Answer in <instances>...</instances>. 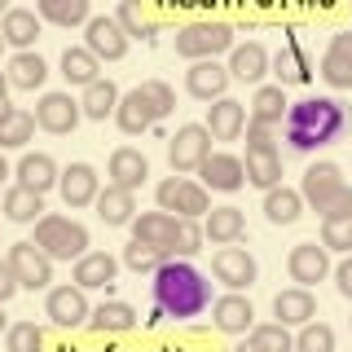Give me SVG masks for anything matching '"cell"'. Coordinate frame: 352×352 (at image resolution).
Instances as JSON below:
<instances>
[{"label": "cell", "instance_id": "1", "mask_svg": "<svg viewBox=\"0 0 352 352\" xmlns=\"http://www.w3.org/2000/svg\"><path fill=\"white\" fill-rule=\"evenodd\" d=\"M348 124H352V110L339 97H304V102H291V110H286L282 137L295 154H313L344 137Z\"/></svg>", "mask_w": 352, "mask_h": 352}, {"label": "cell", "instance_id": "2", "mask_svg": "<svg viewBox=\"0 0 352 352\" xmlns=\"http://www.w3.org/2000/svg\"><path fill=\"white\" fill-rule=\"evenodd\" d=\"M154 286V308H163V317H198L212 308V282L194 269L185 256H168L159 269L150 273Z\"/></svg>", "mask_w": 352, "mask_h": 352}, {"label": "cell", "instance_id": "3", "mask_svg": "<svg viewBox=\"0 0 352 352\" xmlns=\"http://www.w3.org/2000/svg\"><path fill=\"white\" fill-rule=\"evenodd\" d=\"M36 247L44 251L49 260H80L88 256V229L71 216H58V212H44L36 220Z\"/></svg>", "mask_w": 352, "mask_h": 352}, {"label": "cell", "instance_id": "4", "mask_svg": "<svg viewBox=\"0 0 352 352\" xmlns=\"http://www.w3.org/2000/svg\"><path fill=\"white\" fill-rule=\"evenodd\" d=\"M159 212L168 216H190V220H203L212 212V194H207L203 181H190V176H168V181H159Z\"/></svg>", "mask_w": 352, "mask_h": 352}, {"label": "cell", "instance_id": "5", "mask_svg": "<svg viewBox=\"0 0 352 352\" xmlns=\"http://www.w3.org/2000/svg\"><path fill=\"white\" fill-rule=\"evenodd\" d=\"M234 49V31L225 22H190L185 31H176V53L190 62L203 58H220V53Z\"/></svg>", "mask_w": 352, "mask_h": 352}, {"label": "cell", "instance_id": "6", "mask_svg": "<svg viewBox=\"0 0 352 352\" xmlns=\"http://www.w3.org/2000/svg\"><path fill=\"white\" fill-rule=\"evenodd\" d=\"M212 132L207 124H181L176 128V137L168 141V163L172 172H198L207 163V154H212Z\"/></svg>", "mask_w": 352, "mask_h": 352}, {"label": "cell", "instance_id": "7", "mask_svg": "<svg viewBox=\"0 0 352 352\" xmlns=\"http://www.w3.org/2000/svg\"><path fill=\"white\" fill-rule=\"evenodd\" d=\"M5 260H9V269H14L22 291H49L53 286V260L44 256L36 242H14L5 251Z\"/></svg>", "mask_w": 352, "mask_h": 352}, {"label": "cell", "instance_id": "8", "mask_svg": "<svg viewBox=\"0 0 352 352\" xmlns=\"http://www.w3.org/2000/svg\"><path fill=\"white\" fill-rule=\"evenodd\" d=\"M44 317H49L53 326L62 330H75V326H88V317H93V304H88V291L84 286H49V295H44Z\"/></svg>", "mask_w": 352, "mask_h": 352}, {"label": "cell", "instance_id": "9", "mask_svg": "<svg viewBox=\"0 0 352 352\" xmlns=\"http://www.w3.org/2000/svg\"><path fill=\"white\" fill-rule=\"evenodd\" d=\"M212 273H216V282H225L229 291H251L256 286V278H260V264H256V256H251L247 247H220L216 256H212Z\"/></svg>", "mask_w": 352, "mask_h": 352}, {"label": "cell", "instance_id": "10", "mask_svg": "<svg viewBox=\"0 0 352 352\" xmlns=\"http://www.w3.org/2000/svg\"><path fill=\"white\" fill-rule=\"evenodd\" d=\"M84 49L93 53L97 62H119L128 53V31L119 27V18H88L84 27Z\"/></svg>", "mask_w": 352, "mask_h": 352}, {"label": "cell", "instance_id": "11", "mask_svg": "<svg viewBox=\"0 0 352 352\" xmlns=\"http://www.w3.org/2000/svg\"><path fill=\"white\" fill-rule=\"evenodd\" d=\"M84 119V106L75 102L71 93H44L40 106H36V124L44 132H53V137H66V132H75Z\"/></svg>", "mask_w": 352, "mask_h": 352}, {"label": "cell", "instance_id": "12", "mask_svg": "<svg viewBox=\"0 0 352 352\" xmlns=\"http://www.w3.org/2000/svg\"><path fill=\"white\" fill-rule=\"evenodd\" d=\"M344 172H339V163H330V159H322V163H313V168L304 172V181H300V194H304V203L313 207L317 216L326 212V203L335 198L339 190H344Z\"/></svg>", "mask_w": 352, "mask_h": 352}, {"label": "cell", "instance_id": "13", "mask_svg": "<svg viewBox=\"0 0 352 352\" xmlns=\"http://www.w3.org/2000/svg\"><path fill=\"white\" fill-rule=\"evenodd\" d=\"M198 181H203L207 190H216V194H234V190L247 185V163H242L238 154L212 150V154H207V163L198 168Z\"/></svg>", "mask_w": 352, "mask_h": 352}, {"label": "cell", "instance_id": "14", "mask_svg": "<svg viewBox=\"0 0 352 352\" xmlns=\"http://www.w3.org/2000/svg\"><path fill=\"white\" fill-rule=\"evenodd\" d=\"M286 269H291L295 286H308V291H313L317 282L330 278V251L317 247V242H300V247H291V256H286Z\"/></svg>", "mask_w": 352, "mask_h": 352}, {"label": "cell", "instance_id": "15", "mask_svg": "<svg viewBox=\"0 0 352 352\" xmlns=\"http://www.w3.org/2000/svg\"><path fill=\"white\" fill-rule=\"evenodd\" d=\"M229 66H220L216 58H203V62H190V71H185V93L198 97V102H220L229 88Z\"/></svg>", "mask_w": 352, "mask_h": 352}, {"label": "cell", "instance_id": "16", "mask_svg": "<svg viewBox=\"0 0 352 352\" xmlns=\"http://www.w3.org/2000/svg\"><path fill=\"white\" fill-rule=\"evenodd\" d=\"M58 194L66 207H93L97 194H102V176H97L93 163H71V168H62Z\"/></svg>", "mask_w": 352, "mask_h": 352}, {"label": "cell", "instance_id": "17", "mask_svg": "<svg viewBox=\"0 0 352 352\" xmlns=\"http://www.w3.org/2000/svg\"><path fill=\"white\" fill-rule=\"evenodd\" d=\"M115 124H119V132H128V137H141V132H150L154 124H159V110L150 106V97L141 93V84H137V88H128V93L119 97V106H115Z\"/></svg>", "mask_w": 352, "mask_h": 352}, {"label": "cell", "instance_id": "18", "mask_svg": "<svg viewBox=\"0 0 352 352\" xmlns=\"http://www.w3.org/2000/svg\"><path fill=\"white\" fill-rule=\"evenodd\" d=\"M212 317H216V330H225V335H251V326H256V308L242 291L220 295L212 304Z\"/></svg>", "mask_w": 352, "mask_h": 352}, {"label": "cell", "instance_id": "19", "mask_svg": "<svg viewBox=\"0 0 352 352\" xmlns=\"http://www.w3.org/2000/svg\"><path fill=\"white\" fill-rule=\"evenodd\" d=\"M273 317L282 326H308L317 317V300L308 286H286V291L273 295Z\"/></svg>", "mask_w": 352, "mask_h": 352}, {"label": "cell", "instance_id": "20", "mask_svg": "<svg viewBox=\"0 0 352 352\" xmlns=\"http://www.w3.org/2000/svg\"><path fill=\"white\" fill-rule=\"evenodd\" d=\"M322 80L330 88H352V31H335L322 58Z\"/></svg>", "mask_w": 352, "mask_h": 352}, {"label": "cell", "instance_id": "21", "mask_svg": "<svg viewBox=\"0 0 352 352\" xmlns=\"http://www.w3.org/2000/svg\"><path fill=\"white\" fill-rule=\"evenodd\" d=\"M269 49L264 44H256V40H247V44H234L229 49V75L234 80H242V84H260L264 75H269Z\"/></svg>", "mask_w": 352, "mask_h": 352}, {"label": "cell", "instance_id": "22", "mask_svg": "<svg viewBox=\"0 0 352 352\" xmlns=\"http://www.w3.org/2000/svg\"><path fill=\"white\" fill-rule=\"evenodd\" d=\"M242 128H247V106L234 102V97H220V102L207 106V132L216 141H238Z\"/></svg>", "mask_w": 352, "mask_h": 352}, {"label": "cell", "instance_id": "23", "mask_svg": "<svg viewBox=\"0 0 352 352\" xmlns=\"http://www.w3.org/2000/svg\"><path fill=\"white\" fill-rule=\"evenodd\" d=\"M115 273H119V260L110 256V251H88V256L75 260L71 282H75V286H84V291H97V286H106V291H110Z\"/></svg>", "mask_w": 352, "mask_h": 352}, {"label": "cell", "instance_id": "24", "mask_svg": "<svg viewBox=\"0 0 352 352\" xmlns=\"http://www.w3.org/2000/svg\"><path fill=\"white\" fill-rule=\"evenodd\" d=\"M146 176H150V163H146V154H141V150L119 146L115 154H110V185H124V190L137 194L141 185H146Z\"/></svg>", "mask_w": 352, "mask_h": 352}, {"label": "cell", "instance_id": "25", "mask_svg": "<svg viewBox=\"0 0 352 352\" xmlns=\"http://www.w3.org/2000/svg\"><path fill=\"white\" fill-rule=\"evenodd\" d=\"M14 176H18V185H27V190L49 194L53 185L62 181V168L49 159V154H22V159H18V168H14Z\"/></svg>", "mask_w": 352, "mask_h": 352}, {"label": "cell", "instance_id": "26", "mask_svg": "<svg viewBox=\"0 0 352 352\" xmlns=\"http://www.w3.org/2000/svg\"><path fill=\"white\" fill-rule=\"evenodd\" d=\"M203 234H207V242H216V247L242 242V234H247V216H242L238 207H212V212L203 216Z\"/></svg>", "mask_w": 352, "mask_h": 352}, {"label": "cell", "instance_id": "27", "mask_svg": "<svg viewBox=\"0 0 352 352\" xmlns=\"http://www.w3.org/2000/svg\"><path fill=\"white\" fill-rule=\"evenodd\" d=\"M286 110H291V102H286V88L282 84H260L256 97H251V106H247V119L269 124V128H282Z\"/></svg>", "mask_w": 352, "mask_h": 352}, {"label": "cell", "instance_id": "28", "mask_svg": "<svg viewBox=\"0 0 352 352\" xmlns=\"http://www.w3.org/2000/svg\"><path fill=\"white\" fill-rule=\"evenodd\" d=\"M40 14L36 9H9L5 18H0V36H5V44H14V49H31V44L40 40Z\"/></svg>", "mask_w": 352, "mask_h": 352}, {"label": "cell", "instance_id": "29", "mask_svg": "<svg viewBox=\"0 0 352 352\" xmlns=\"http://www.w3.org/2000/svg\"><path fill=\"white\" fill-rule=\"evenodd\" d=\"M93 207L106 225H132V220H137V194L124 190V185H106Z\"/></svg>", "mask_w": 352, "mask_h": 352}, {"label": "cell", "instance_id": "30", "mask_svg": "<svg viewBox=\"0 0 352 352\" xmlns=\"http://www.w3.org/2000/svg\"><path fill=\"white\" fill-rule=\"evenodd\" d=\"M40 22H53V27L71 31V27H88V0H36Z\"/></svg>", "mask_w": 352, "mask_h": 352}, {"label": "cell", "instance_id": "31", "mask_svg": "<svg viewBox=\"0 0 352 352\" xmlns=\"http://www.w3.org/2000/svg\"><path fill=\"white\" fill-rule=\"evenodd\" d=\"M88 326H93L97 335H124V330L137 326V308L124 304V300H106V304H97V308H93Z\"/></svg>", "mask_w": 352, "mask_h": 352}, {"label": "cell", "instance_id": "32", "mask_svg": "<svg viewBox=\"0 0 352 352\" xmlns=\"http://www.w3.org/2000/svg\"><path fill=\"white\" fill-rule=\"evenodd\" d=\"M44 80H49V66H44L40 53L22 49L9 58V84L22 88V93H36V88H44Z\"/></svg>", "mask_w": 352, "mask_h": 352}, {"label": "cell", "instance_id": "33", "mask_svg": "<svg viewBox=\"0 0 352 352\" xmlns=\"http://www.w3.org/2000/svg\"><path fill=\"white\" fill-rule=\"evenodd\" d=\"M172 234H176V216H168V212H137V220H132V238L137 242H154V247L168 251Z\"/></svg>", "mask_w": 352, "mask_h": 352}, {"label": "cell", "instance_id": "34", "mask_svg": "<svg viewBox=\"0 0 352 352\" xmlns=\"http://www.w3.org/2000/svg\"><path fill=\"white\" fill-rule=\"evenodd\" d=\"M247 181L256 185V190L269 194L273 185H282V154L278 150H247Z\"/></svg>", "mask_w": 352, "mask_h": 352}, {"label": "cell", "instance_id": "35", "mask_svg": "<svg viewBox=\"0 0 352 352\" xmlns=\"http://www.w3.org/2000/svg\"><path fill=\"white\" fill-rule=\"evenodd\" d=\"M5 216L14 220V225H36V220L44 216V194L27 190V185H14V190H5Z\"/></svg>", "mask_w": 352, "mask_h": 352}, {"label": "cell", "instance_id": "36", "mask_svg": "<svg viewBox=\"0 0 352 352\" xmlns=\"http://www.w3.org/2000/svg\"><path fill=\"white\" fill-rule=\"evenodd\" d=\"M264 216H269L273 225H295V220L304 216V194L286 190V185H273V190L264 194Z\"/></svg>", "mask_w": 352, "mask_h": 352}, {"label": "cell", "instance_id": "37", "mask_svg": "<svg viewBox=\"0 0 352 352\" xmlns=\"http://www.w3.org/2000/svg\"><path fill=\"white\" fill-rule=\"evenodd\" d=\"M119 88L110 84V80H97V84H88L84 88V97H80V106H84V119H97V124H106L110 115H115V106H119Z\"/></svg>", "mask_w": 352, "mask_h": 352}, {"label": "cell", "instance_id": "38", "mask_svg": "<svg viewBox=\"0 0 352 352\" xmlns=\"http://www.w3.org/2000/svg\"><path fill=\"white\" fill-rule=\"evenodd\" d=\"M62 75H66V84L88 88V84L102 80V62H97L88 49H66L62 53Z\"/></svg>", "mask_w": 352, "mask_h": 352}, {"label": "cell", "instance_id": "39", "mask_svg": "<svg viewBox=\"0 0 352 352\" xmlns=\"http://www.w3.org/2000/svg\"><path fill=\"white\" fill-rule=\"evenodd\" d=\"M36 128H40V124H36V115L14 106L5 119H0V150H22L31 137H36Z\"/></svg>", "mask_w": 352, "mask_h": 352}, {"label": "cell", "instance_id": "40", "mask_svg": "<svg viewBox=\"0 0 352 352\" xmlns=\"http://www.w3.org/2000/svg\"><path fill=\"white\" fill-rule=\"evenodd\" d=\"M273 71H278V84H308L313 80V71H308V58L300 53V44L295 40H286V49L273 58Z\"/></svg>", "mask_w": 352, "mask_h": 352}, {"label": "cell", "instance_id": "41", "mask_svg": "<svg viewBox=\"0 0 352 352\" xmlns=\"http://www.w3.org/2000/svg\"><path fill=\"white\" fill-rule=\"evenodd\" d=\"M115 18H119V27L128 31V40H154L159 36V27L146 18V9H141V0H119V9H115Z\"/></svg>", "mask_w": 352, "mask_h": 352}, {"label": "cell", "instance_id": "42", "mask_svg": "<svg viewBox=\"0 0 352 352\" xmlns=\"http://www.w3.org/2000/svg\"><path fill=\"white\" fill-rule=\"evenodd\" d=\"M203 242H207V234H203V220H190V216H176V234H172V256H198L203 251Z\"/></svg>", "mask_w": 352, "mask_h": 352}, {"label": "cell", "instance_id": "43", "mask_svg": "<svg viewBox=\"0 0 352 352\" xmlns=\"http://www.w3.org/2000/svg\"><path fill=\"white\" fill-rule=\"evenodd\" d=\"M251 344L260 352H295V335L282 322H264V326H251Z\"/></svg>", "mask_w": 352, "mask_h": 352}, {"label": "cell", "instance_id": "44", "mask_svg": "<svg viewBox=\"0 0 352 352\" xmlns=\"http://www.w3.org/2000/svg\"><path fill=\"white\" fill-rule=\"evenodd\" d=\"M163 260H168V251L154 247V242H137V238H132L128 247H124V264H128L132 273H154Z\"/></svg>", "mask_w": 352, "mask_h": 352}, {"label": "cell", "instance_id": "45", "mask_svg": "<svg viewBox=\"0 0 352 352\" xmlns=\"http://www.w3.org/2000/svg\"><path fill=\"white\" fill-rule=\"evenodd\" d=\"M5 348L9 352H44V330L36 322H14L5 330Z\"/></svg>", "mask_w": 352, "mask_h": 352}, {"label": "cell", "instance_id": "46", "mask_svg": "<svg viewBox=\"0 0 352 352\" xmlns=\"http://www.w3.org/2000/svg\"><path fill=\"white\" fill-rule=\"evenodd\" d=\"M295 352H335V330L326 322H308L295 335Z\"/></svg>", "mask_w": 352, "mask_h": 352}, {"label": "cell", "instance_id": "47", "mask_svg": "<svg viewBox=\"0 0 352 352\" xmlns=\"http://www.w3.org/2000/svg\"><path fill=\"white\" fill-rule=\"evenodd\" d=\"M322 247L326 251H348L352 256V216L322 220Z\"/></svg>", "mask_w": 352, "mask_h": 352}, {"label": "cell", "instance_id": "48", "mask_svg": "<svg viewBox=\"0 0 352 352\" xmlns=\"http://www.w3.org/2000/svg\"><path fill=\"white\" fill-rule=\"evenodd\" d=\"M141 93L150 97V106L159 110V119H168L172 110H176V93H172V84H163V80H141Z\"/></svg>", "mask_w": 352, "mask_h": 352}, {"label": "cell", "instance_id": "49", "mask_svg": "<svg viewBox=\"0 0 352 352\" xmlns=\"http://www.w3.org/2000/svg\"><path fill=\"white\" fill-rule=\"evenodd\" d=\"M247 150H278L273 128H269V124H256V119H247Z\"/></svg>", "mask_w": 352, "mask_h": 352}, {"label": "cell", "instance_id": "50", "mask_svg": "<svg viewBox=\"0 0 352 352\" xmlns=\"http://www.w3.org/2000/svg\"><path fill=\"white\" fill-rule=\"evenodd\" d=\"M335 216H352V185H344V190H339V194L326 203L322 220H335Z\"/></svg>", "mask_w": 352, "mask_h": 352}, {"label": "cell", "instance_id": "51", "mask_svg": "<svg viewBox=\"0 0 352 352\" xmlns=\"http://www.w3.org/2000/svg\"><path fill=\"white\" fill-rule=\"evenodd\" d=\"M14 291H22V286H18V278H14V269H9V260H0V304L14 300Z\"/></svg>", "mask_w": 352, "mask_h": 352}, {"label": "cell", "instance_id": "52", "mask_svg": "<svg viewBox=\"0 0 352 352\" xmlns=\"http://www.w3.org/2000/svg\"><path fill=\"white\" fill-rule=\"evenodd\" d=\"M335 286H339V295H344V300H352V256L335 269Z\"/></svg>", "mask_w": 352, "mask_h": 352}, {"label": "cell", "instance_id": "53", "mask_svg": "<svg viewBox=\"0 0 352 352\" xmlns=\"http://www.w3.org/2000/svg\"><path fill=\"white\" fill-rule=\"evenodd\" d=\"M9 88H14V84H9V71H0V102L9 97Z\"/></svg>", "mask_w": 352, "mask_h": 352}, {"label": "cell", "instance_id": "54", "mask_svg": "<svg viewBox=\"0 0 352 352\" xmlns=\"http://www.w3.org/2000/svg\"><path fill=\"white\" fill-rule=\"evenodd\" d=\"M5 176H9V163H5V154H0V185H5Z\"/></svg>", "mask_w": 352, "mask_h": 352}, {"label": "cell", "instance_id": "55", "mask_svg": "<svg viewBox=\"0 0 352 352\" xmlns=\"http://www.w3.org/2000/svg\"><path fill=\"white\" fill-rule=\"evenodd\" d=\"M234 352H260V348H256V344H251V339H247V344H238Z\"/></svg>", "mask_w": 352, "mask_h": 352}, {"label": "cell", "instance_id": "56", "mask_svg": "<svg viewBox=\"0 0 352 352\" xmlns=\"http://www.w3.org/2000/svg\"><path fill=\"white\" fill-rule=\"evenodd\" d=\"M9 9H14V5H9V0H0V18H5V14H9Z\"/></svg>", "mask_w": 352, "mask_h": 352}, {"label": "cell", "instance_id": "57", "mask_svg": "<svg viewBox=\"0 0 352 352\" xmlns=\"http://www.w3.org/2000/svg\"><path fill=\"white\" fill-rule=\"evenodd\" d=\"M9 110H14V106H9V102H0V119H5V115H9Z\"/></svg>", "mask_w": 352, "mask_h": 352}, {"label": "cell", "instance_id": "58", "mask_svg": "<svg viewBox=\"0 0 352 352\" xmlns=\"http://www.w3.org/2000/svg\"><path fill=\"white\" fill-rule=\"evenodd\" d=\"M0 330H9V322H5V313H0Z\"/></svg>", "mask_w": 352, "mask_h": 352}, {"label": "cell", "instance_id": "59", "mask_svg": "<svg viewBox=\"0 0 352 352\" xmlns=\"http://www.w3.org/2000/svg\"><path fill=\"white\" fill-rule=\"evenodd\" d=\"M0 49H5V36H0Z\"/></svg>", "mask_w": 352, "mask_h": 352}, {"label": "cell", "instance_id": "60", "mask_svg": "<svg viewBox=\"0 0 352 352\" xmlns=\"http://www.w3.org/2000/svg\"><path fill=\"white\" fill-rule=\"evenodd\" d=\"M0 203H5V194H0Z\"/></svg>", "mask_w": 352, "mask_h": 352}, {"label": "cell", "instance_id": "61", "mask_svg": "<svg viewBox=\"0 0 352 352\" xmlns=\"http://www.w3.org/2000/svg\"><path fill=\"white\" fill-rule=\"evenodd\" d=\"M348 5H352V0H348Z\"/></svg>", "mask_w": 352, "mask_h": 352}]
</instances>
